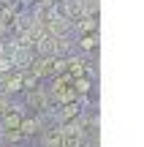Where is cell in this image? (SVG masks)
<instances>
[{"label":"cell","instance_id":"obj_1","mask_svg":"<svg viewBox=\"0 0 144 147\" xmlns=\"http://www.w3.org/2000/svg\"><path fill=\"white\" fill-rule=\"evenodd\" d=\"M44 147H63V131L60 128L44 131Z\"/></svg>","mask_w":144,"mask_h":147},{"label":"cell","instance_id":"obj_2","mask_svg":"<svg viewBox=\"0 0 144 147\" xmlns=\"http://www.w3.org/2000/svg\"><path fill=\"white\" fill-rule=\"evenodd\" d=\"M27 104H30V106H35V109H44V106H46V95H44V93H30Z\"/></svg>","mask_w":144,"mask_h":147},{"label":"cell","instance_id":"obj_3","mask_svg":"<svg viewBox=\"0 0 144 147\" xmlns=\"http://www.w3.org/2000/svg\"><path fill=\"white\" fill-rule=\"evenodd\" d=\"M11 112V104H8V95H0V117Z\"/></svg>","mask_w":144,"mask_h":147}]
</instances>
